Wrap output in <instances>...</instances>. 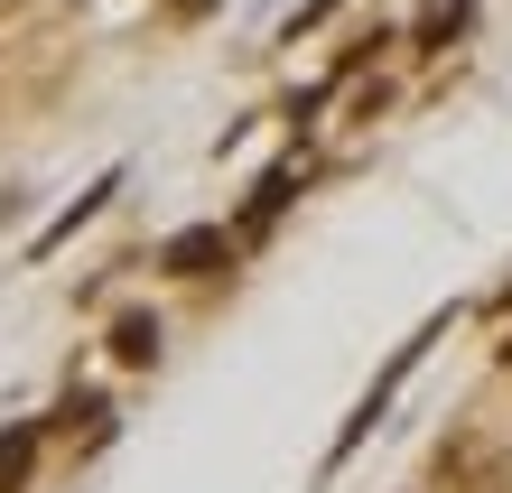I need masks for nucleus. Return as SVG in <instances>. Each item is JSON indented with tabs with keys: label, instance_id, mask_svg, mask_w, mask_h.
Segmentation results:
<instances>
[{
	"label": "nucleus",
	"instance_id": "2",
	"mask_svg": "<svg viewBox=\"0 0 512 493\" xmlns=\"http://www.w3.org/2000/svg\"><path fill=\"white\" fill-rule=\"evenodd\" d=\"M159 270L168 280H215V270H233V233L224 224H187L159 242Z\"/></svg>",
	"mask_w": 512,
	"mask_h": 493
},
{
	"label": "nucleus",
	"instance_id": "9",
	"mask_svg": "<svg viewBox=\"0 0 512 493\" xmlns=\"http://www.w3.org/2000/svg\"><path fill=\"white\" fill-rule=\"evenodd\" d=\"M503 363H512V345H503Z\"/></svg>",
	"mask_w": 512,
	"mask_h": 493
},
{
	"label": "nucleus",
	"instance_id": "6",
	"mask_svg": "<svg viewBox=\"0 0 512 493\" xmlns=\"http://www.w3.org/2000/svg\"><path fill=\"white\" fill-rule=\"evenodd\" d=\"M56 438H75V447H103V438H112V400H103V391H75L66 410H56Z\"/></svg>",
	"mask_w": 512,
	"mask_h": 493
},
{
	"label": "nucleus",
	"instance_id": "1",
	"mask_svg": "<svg viewBox=\"0 0 512 493\" xmlns=\"http://www.w3.org/2000/svg\"><path fill=\"white\" fill-rule=\"evenodd\" d=\"M429 493H512V428L457 419L429 456Z\"/></svg>",
	"mask_w": 512,
	"mask_h": 493
},
{
	"label": "nucleus",
	"instance_id": "3",
	"mask_svg": "<svg viewBox=\"0 0 512 493\" xmlns=\"http://www.w3.org/2000/svg\"><path fill=\"white\" fill-rule=\"evenodd\" d=\"M298 177H308L298 159H280V168H270L261 187H252V205H243V224H233V242H261L270 224H280V214H289V196H298Z\"/></svg>",
	"mask_w": 512,
	"mask_h": 493
},
{
	"label": "nucleus",
	"instance_id": "8",
	"mask_svg": "<svg viewBox=\"0 0 512 493\" xmlns=\"http://www.w3.org/2000/svg\"><path fill=\"white\" fill-rule=\"evenodd\" d=\"M466 19H475V10H466V0H429V10H419V28H410V38H419V47H429V56H438L447 38H466Z\"/></svg>",
	"mask_w": 512,
	"mask_h": 493
},
{
	"label": "nucleus",
	"instance_id": "4",
	"mask_svg": "<svg viewBox=\"0 0 512 493\" xmlns=\"http://www.w3.org/2000/svg\"><path fill=\"white\" fill-rule=\"evenodd\" d=\"M159 317H149V307H131V317H112V363H131V373H149V363H159Z\"/></svg>",
	"mask_w": 512,
	"mask_h": 493
},
{
	"label": "nucleus",
	"instance_id": "5",
	"mask_svg": "<svg viewBox=\"0 0 512 493\" xmlns=\"http://www.w3.org/2000/svg\"><path fill=\"white\" fill-rule=\"evenodd\" d=\"M38 447H47V428H38V419L0 428V493H28V466H38Z\"/></svg>",
	"mask_w": 512,
	"mask_h": 493
},
{
	"label": "nucleus",
	"instance_id": "7",
	"mask_svg": "<svg viewBox=\"0 0 512 493\" xmlns=\"http://www.w3.org/2000/svg\"><path fill=\"white\" fill-rule=\"evenodd\" d=\"M112 196H122V168H112V177H94V187H84V196H75L66 214H56V224L38 233V252H56V242H75V224H94V214H103Z\"/></svg>",
	"mask_w": 512,
	"mask_h": 493
}]
</instances>
